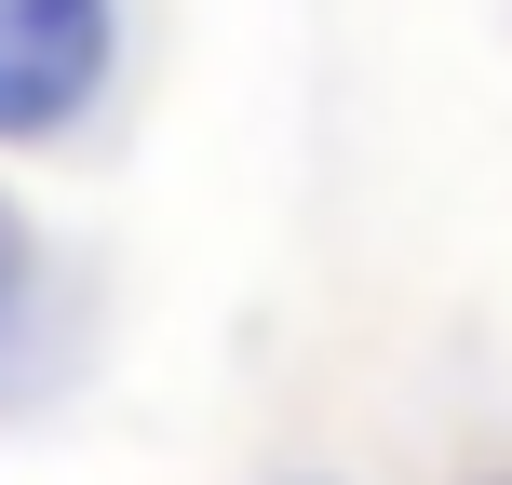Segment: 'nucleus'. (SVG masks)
Segmentation results:
<instances>
[{
  "label": "nucleus",
  "mask_w": 512,
  "mask_h": 485,
  "mask_svg": "<svg viewBox=\"0 0 512 485\" xmlns=\"http://www.w3.org/2000/svg\"><path fill=\"white\" fill-rule=\"evenodd\" d=\"M108 0H0V135H68L108 81Z\"/></svg>",
  "instance_id": "f257e3e1"
},
{
  "label": "nucleus",
  "mask_w": 512,
  "mask_h": 485,
  "mask_svg": "<svg viewBox=\"0 0 512 485\" xmlns=\"http://www.w3.org/2000/svg\"><path fill=\"white\" fill-rule=\"evenodd\" d=\"M486 485H512V472H486Z\"/></svg>",
  "instance_id": "f03ea898"
}]
</instances>
